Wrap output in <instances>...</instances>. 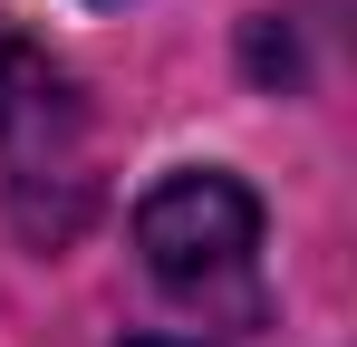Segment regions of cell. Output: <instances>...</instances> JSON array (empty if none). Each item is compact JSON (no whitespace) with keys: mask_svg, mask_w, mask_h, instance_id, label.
Returning <instances> with one entry per match:
<instances>
[{"mask_svg":"<svg viewBox=\"0 0 357 347\" xmlns=\"http://www.w3.org/2000/svg\"><path fill=\"white\" fill-rule=\"evenodd\" d=\"M135 251L165 289H222L261 251V203L232 174H165L135 203Z\"/></svg>","mask_w":357,"mask_h":347,"instance_id":"6da1fadb","label":"cell"},{"mask_svg":"<svg viewBox=\"0 0 357 347\" xmlns=\"http://www.w3.org/2000/svg\"><path fill=\"white\" fill-rule=\"evenodd\" d=\"M59 97H68V87H59L29 49H20L10 29H0V135H10V125H49V116H59Z\"/></svg>","mask_w":357,"mask_h":347,"instance_id":"7a4b0ae2","label":"cell"},{"mask_svg":"<svg viewBox=\"0 0 357 347\" xmlns=\"http://www.w3.org/2000/svg\"><path fill=\"white\" fill-rule=\"evenodd\" d=\"M126 347H193V338H126Z\"/></svg>","mask_w":357,"mask_h":347,"instance_id":"3957f363","label":"cell"}]
</instances>
